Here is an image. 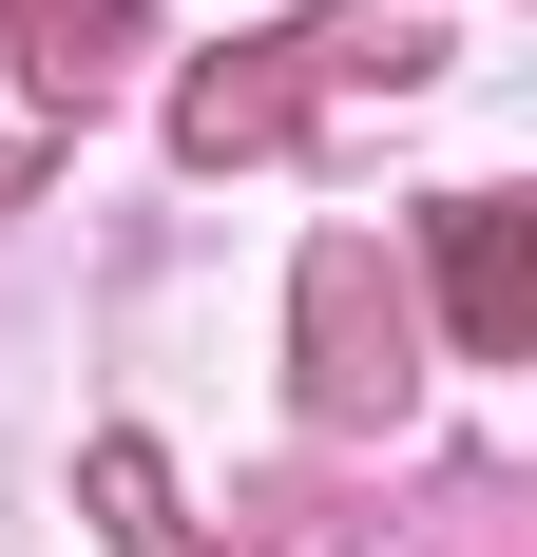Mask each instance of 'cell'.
Returning a JSON list of instances; mask_svg holds the SVG:
<instances>
[{
    "label": "cell",
    "instance_id": "1",
    "mask_svg": "<svg viewBox=\"0 0 537 557\" xmlns=\"http://www.w3.org/2000/svg\"><path fill=\"white\" fill-rule=\"evenodd\" d=\"M441 250H461V346H519V308H537L519 288V212H461Z\"/></svg>",
    "mask_w": 537,
    "mask_h": 557
}]
</instances>
